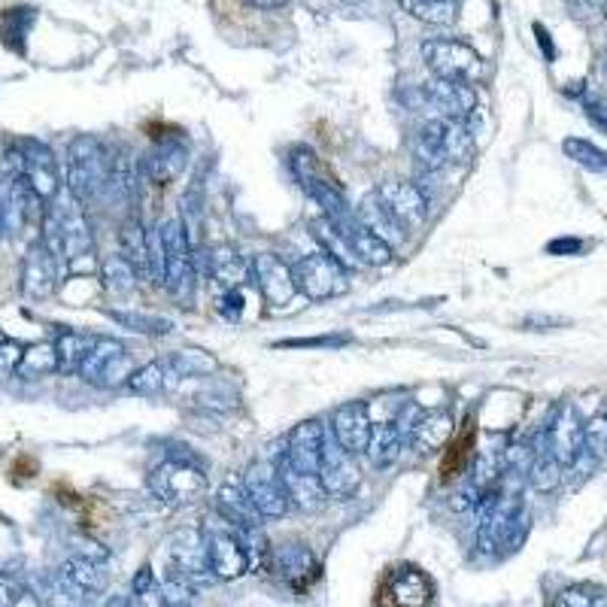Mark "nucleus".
Segmentation results:
<instances>
[{
  "label": "nucleus",
  "mask_w": 607,
  "mask_h": 607,
  "mask_svg": "<svg viewBox=\"0 0 607 607\" xmlns=\"http://www.w3.org/2000/svg\"><path fill=\"white\" fill-rule=\"evenodd\" d=\"M334 229L341 231V237L346 241V246L353 250L358 264H367V267H386L395 259V250H392L390 243L380 241L374 231H367L358 216H355V210H350L346 216L328 219Z\"/></svg>",
  "instance_id": "17"
},
{
  "label": "nucleus",
  "mask_w": 607,
  "mask_h": 607,
  "mask_svg": "<svg viewBox=\"0 0 607 607\" xmlns=\"http://www.w3.org/2000/svg\"><path fill=\"white\" fill-rule=\"evenodd\" d=\"M34 10H10L3 16V28H0V34H3V43L12 49H22V40L28 34V28L34 24Z\"/></svg>",
  "instance_id": "45"
},
{
  "label": "nucleus",
  "mask_w": 607,
  "mask_h": 607,
  "mask_svg": "<svg viewBox=\"0 0 607 607\" xmlns=\"http://www.w3.org/2000/svg\"><path fill=\"white\" fill-rule=\"evenodd\" d=\"M380 596L386 607H432L435 586H432V577L419 571L416 565H398L390 571Z\"/></svg>",
  "instance_id": "12"
},
{
  "label": "nucleus",
  "mask_w": 607,
  "mask_h": 607,
  "mask_svg": "<svg viewBox=\"0 0 607 607\" xmlns=\"http://www.w3.org/2000/svg\"><path fill=\"white\" fill-rule=\"evenodd\" d=\"M598 596H605L596 586H568L559 596L553 598L550 607H601Z\"/></svg>",
  "instance_id": "47"
},
{
  "label": "nucleus",
  "mask_w": 607,
  "mask_h": 607,
  "mask_svg": "<svg viewBox=\"0 0 607 607\" xmlns=\"http://www.w3.org/2000/svg\"><path fill=\"white\" fill-rule=\"evenodd\" d=\"M456 432V419L449 411H428L416 416L411 428V444L416 453H437L449 444V437Z\"/></svg>",
  "instance_id": "25"
},
{
  "label": "nucleus",
  "mask_w": 607,
  "mask_h": 607,
  "mask_svg": "<svg viewBox=\"0 0 607 607\" xmlns=\"http://www.w3.org/2000/svg\"><path fill=\"white\" fill-rule=\"evenodd\" d=\"M246 3L255 10H280V7H286L289 0H246Z\"/></svg>",
  "instance_id": "51"
},
{
  "label": "nucleus",
  "mask_w": 607,
  "mask_h": 607,
  "mask_svg": "<svg viewBox=\"0 0 607 607\" xmlns=\"http://www.w3.org/2000/svg\"><path fill=\"white\" fill-rule=\"evenodd\" d=\"M276 474H280V483H283V489H286L289 502L292 507H299V510H320L325 505V489H322V483L316 474H304L295 465H289L286 456H280L274 462Z\"/></svg>",
  "instance_id": "23"
},
{
  "label": "nucleus",
  "mask_w": 607,
  "mask_h": 607,
  "mask_svg": "<svg viewBox=\"0 0 607 607\" xmlns=\"http://www.w3.org/2000/svg\"><path fill=\"white\" fill-rule=\"evenodd\" d=\"M419 101L437 110V119H458V122H468V115L477 110V94L471 85L441 80V77L425 82L419 89Z\"/></svg>",
  "instance_id": "16"
},
{
  "label": "nucleus",
  "mask_w": 607,
  "mask_h": 607,
  "mask_svg": "<svg viewBox=\"0 0 607 607\" xmlns=\"http://www.w3.org/2000/svg\"><path fill=\"white\" fill-rule=\"evenodd\" d=\"M159 589L164 607H195V584H189L180 574H168Z\"/></svg>",
  "instance_id": "44"
},
{
  "label": "nucleus",
  "mask_w": 607,
  "mask_h": 607,
  "mask_svg": "<svg viewBox=\"0 0 607 607\" xmlns=\"http://www.w3.org/2000/svg\"><path fill=\"white\" fill-rule=\"evenodd\" d=\"M171 571L180 574L189 584H204V580H213V574L206 568L204 556V538H201V528H189V532H180L171 544Z\"/></svg>",
  "instance_id": "21"
},
{
  "label": "nucleus",
  "mask_w": 607,
  "mask_h": 607,
  "mask_svg": "<svg viewBox=\"0 0 607 607\" xmlns=\"http://www.w3.org/2000/svg\"><path fill=\"white\" fill-rule=\"evenodd\" d=\"M271 568H274L283 580H286L295 593H307L310 586L320 580V559L313 556L307 544H283V547H271Z\"/></svg>",
  "instance_id": "15"
},
{
  "label": "nucleus",
  "mask_w": 607,
  "mask_h": 607,
  "mask_svg": "<svg viewBox=\"0 0 607 607\" xmlns=\"http://www.w3.org/2000/svg\"><path fill=\"white\" fill-rule=\"evenodd\" d=\"M313 237L322 243V253H328L334 262L341 264L344 271H355L358 267V259L355 253L346 246V241L341 237V231L334 229L328 219H320V222H313Z\"/></svg>",
  "instance_id": "37"
},
{
  "label": "nucleus",
  "mask_w": 607,
  "mask_h": 607,
  "mask_svg": "<svg viewBox=\"0 0 607 607\" xmlns=\"http://www.w3.org/2000/svg\"><path fill=\"white\" fill-rule=\"evenodd\" d=\"M110 168H113V159L107 155L101 140L92 134L73 138L68 146V159H64L68 195L82 206L94 204L110 189Z\"/></svg>",
  "instance_id": "1"
},
{
  "label": "nucleus",
  "mask_w": 607,
  "mask_h": 607,
  "mask_svg": "<svg viewBox=\"0 0 607 607\" xmlns=\"http://www.w3.org/2000/svg\"><path fill=\"white\" fill-rule=\"evenodd\" d=\"M64 264L49 253L43 241H34L28 246L22 259V295L28 301H47L55 295L58 276Z\"/></svg>",
  "instance_id": "13"
},
{
  "label": "nucleus",
  "mask_w": 607,
  "mask_h": 607,
  "mask_svg": "<svg viewBox=\"0 0 607 607\" xmlns=\"http://www.w3.org/2000/svg\"><path fill=\"white\" fill-rule=\"evenodd\" d=\"M250 276L262 292V299L274 307H283L295 299V276H292V264H286L276 253H259L250 262Z\"/></svg>",
  "instance_id": "14"
},
{
  "label": "nucleus",
  "mask_w": 607,
  "mask_h": 607,
  "mask_svg": "<svg viewBox=\"0 0 607 607\" xmlns=\"http://www.w3.org/2000/svg\"><path fill=\"white\" fill-rule=\"evenodd\" d=\"M316 477H320L322 489L328 498H353L355 489H358V468H355V456L346 453L334 435L325 425V441H322L320 453V468H316Z\"/></svg>",
  "instance_id": "8"
},
{
  "label": "nucleus",
  "mask_w": 607,
  "mask_h": 607,
  "mask_svg": "<svg viewBox=\"0 0 607 607\" xmlns=\"http://www.w3.org/2000/svg\"><path fill=\"white\" fill-rule=\"evenodd\" d=\"M122 328L138 334H152V337H161V334H171L173 322L164 320V316H155V313H143V310H110Z\"/></svg>",
  "instance_id": "41"
},
{
  "label": "nucleus",
  "mask_w": 607,
  "mask_h": 607,
  "mask_svg": "<svg viewBox=\"0 0 607 607\" xmlns=\"http://www.w3.org/2000/svg\"><path fill=\"white\" fill-rule=\"evenodd\" d=\"M19 152H22V180L31 185L43 204L55 201L61 195V171H58V159L55 152L49 150L47 143L40 140H22L16 143Z\"/></svg>",
  "instance_id": "10"
},
{
  "label": "nucleus",
  "mask_w": 607,
  "mask_h": 607,
  "mask_svg": "<svg viewBox=\"0 0 607 607\" xmlns=\"http://www.w3.org/2000/svg\"><path fill=\"white\" fill-rule=\"evenodd\" d=\"M164 367L171 377H206L216 371V358L204 350H180L164 358Z\"/></svg>",
  "instance_id": "33"
},
{
  "label": "nucleus",
  "mask_w": 607,
  "mask_h": 607,
  "mask_svg": "<svg viewBox=\"0 0 607 607\" xmlns=\"http://www.w3.org/2000/svg\"><path fill=\"white\" fill-rule=\"evenodd\" d=\"M423 58L428 68L435 70V77L449 82H462V85H477L486 73L483 55L477 49H471L462 40H447V37H437V40H425Z\"/></svg>",
  "instance_id": "5"
},
{
  "label": "nucleus",
  "mask_w": 607,
  "mask_h": 607,
  "mask_svg": "<svg viewBox=\"0 0 607 607\" xmlns=\"http://www.w3.org/2000/svg\"><path fill=\"white\" fill-rule=\"evenodd\" d=\"M544 447L550 449L553 458L559 462L562 468H568L574 465L577 458L584 456V423H580V416L574 411V404H559L556 411H553L550 423L544 428Z\"/></svg>",
  "instance_id": "11"
},
{
  "label": "nucleus",
  "mask_w": 607,
  "mask_h": 607,
  "mask_svg": "<svg viewBox=\"0 0 607 607\" xmlns=\"http://www.w3.org/2000/svg\"><path fill=\"white\" fill-rule=\"evenodd\" d=\"M341 3H346V7H358L362 0H341Z\"/></svg>",
  "instance_id": "53"
},
{
  "label": "nucleus",
  "mask_w": 607,
  "mask_h": 607,
  "mask_svg": "<svg viewBox=\"0 0 607 607\" xmlns=\"http://www.w3.org/2000/svg\"><path fill=\"white\" fill-rule=\"evenodd\" d=\"M565 155L577 164H584L586 171L607 173V152L593 146L589 140H565Z\"/></svg>",
  "instance_id": "42"
},
{
  "label": "nucleus",
  "mask_w": 607,
  "mask_h": 607,
  "mask_svg": "<svg viewBox=\"0 0 607 607\" xmlns=\"http://www.w3.org/2000/svg\"><path fill=\"white\" fill-rule=\"evenodd\" d=\"M377 195L383 198V204L390 206L392 216L402 222V229H413L428 216V195L419 183H402V180H390L377 189Z\"/></svg>",
  "instance_id": "20"
},
{
  "label": "nucleus",
  "mask_w": 607,
  "mask_h": 607,
  "mask_svg": "<svg viewBox=\"0 0 607 607\" xmlns=\"http://www.w3.org/2000/svg\"><path fill=\"white\" fill-rule=\"evenodd\" d=\"M407 441H411V435L404 432V425L398 423V419L374 425V432H371V441H367V449H365L367 462H371L377 471L392 468V465L402 458Z\"/></svg>",
  "instance_id": "26"
},
{
  "label": "nucleus",
  "mask_w": 607,
  "mask_h": 607,
  "mask_svg": "<svg viewBox=\"0 0 607 607\" xmlns=\"http://www.w3.org/2000/svg\"><path fill=\"white\" fill-rule=\"evenodd\" d=\"M159 229L164 241V289L185 307L195 295V243L183 219L159 222Z\"/></svg>",
  "instance_id": "2"
},
{
  "label": "nucleus",
  "mask_w": 607,
  "mask_h": 607,
  "mask_svg": "<svg viewBox=\"0 0 607 607\" xmlns=\"http://www.w3.org/2000/svg\"><path fill=\"white\" fill-rule=\"evenodd\" d=\"M34 589H28V586L19 580V577H12V574L0 571V607H37Z\"/></svg>",
  "instance_id": "43"
},
{
  "label": "nucleus",
  "mask_w": 607,
  "mask_h": 607,
  "mask_svg": "<svg viewBox=\"0 0 607 607\" xmlns=\"http://www.w3.org/2000/svg\"><path fill=\"white\" fill-rule=\"evenodd\" d=\"M216 514L225 516L231 526H259L262 516L255 514L241 483H225L216 493Z\"/></svg>",
  "instance_id": "31"
},
{
  "label": "nucleus",
  "mask_w": 607,
  "mask_h": 607,
  "mask_svg": "<svg viewBox=\"0 0 607 607\" xmlns=\"http://www.w3.org/2000/svg\"><path fill=\"white\" fill-rule=\"evenodd\" d=\"M146 255H150V280L155 286H164V241L159 225L146 234Z\"/></svg>",
  "instance_id": "48"
},
{
  "label": "nucleus",
  "mask_w": 607,
  "mask_h": 607,
  "mask_svg": "<svg viewBox=\"0 0 607 607\" xmlns=\"http://www.w3.org/2000/svg\"><path fill=\"white\" fill-rule=\"evenodd\" d=\"M328 432H332L334 441H337L346 453L362 456V453L367 449V441H371V432H374L367 404L365 402L341 404V407L332 413V425H328Z\"/></svg>",
  "instance_id": "18"
},
{
  "label": "nucleus",
  "mask_w": 607,
  "mask_h": 607,
  "mask_svg": "<svg viewBox=\"0 0 607 607\" xmlns=\"http://www.w3.org/2000/svg\"><path fill=\"white\" fill-rule=\"evenodd\" d=\"M103 607H131V601H128L125 596H113V598H107V605Z\"/></svg>",
  "instance_id": "52"
},
{
  "label": "nucleus",
  "mask_w": 607,
  "mask_h": 607,
  "mask_svg": "<svg viewBox=\"0 0 607 607\" xmlns=\"http://www.w3.org/2000/svg\"><path fill=\"white\" fill-rule=\"evenodd\" d=\"M241 486L246 498H250V505L255 507V514L264 516V519H280L292 507L286 489L280 483V474H276L271 462H253L243 474Z\"/></svg>",
  "instance_id": "9"
},
{
  "label": "nucleus",
  "mask_w": 607,
  "mask_h": 607,
  "mask_svg": "<svg viewBox=\"0 0 607 607\" xmlns=\"http://www.w3.org/2000/svg\"><path fill=\"white\" fill-rule=\"evenodd\" d=\"M562 480V465L553 458V453L544 447V441H538V447L532 449V465H528V483L538 493H550Z\"/></svg>",
  "instance_id": "34"
},
{
  "label": "nucleus",
  "mask_w": 607,
  "mask_h": 607,
  "mask_svg": "<svg viewBox=\"0 0 607 607\" xmlns=\"http://www.w3.org/2000/svg\"><path fill=\"white\" fill-rule=\"evenodd\" d=\"M77 374L98 390H119L134 374V358L128 353V346L113 337H94Z\"/></svg>",
  "instance_id": "6"
},
{
  "label": "nucleus",
  "mask_w": 607,
  "mask_h": 607,
  "mask_svg": "<svg viewBox=\"0 0 607 607\" xmlns=\"http://www.w3.org/2000/svg\"><path fill=\"white\" fill-rule=\"evenodd\" d=\"M189 164V146L183 140H161L138 161V173L155 185L176 183Z\"/></svg>",
  "instance_id": "19"
},
{
  "label": "nucleus",
  "mask_w": 607,
  "mask_h": 607,
  "mask_svg": "<svg viewBox=\"0 0 607 607\" xmlns=\"http://www.w3.org/2000/svg\"><path fill=\"white\" fill-rule=\"evenodd\" d=\"M201 538H204L206 568L213 574V580H237L250 571V556L243 550L241 532L231 526L225 516L213 514L201 526Z\"/></svg>",
  "instance_id": "3"
},
{
  "label": "nucleus",
  "mask_w": 607,
  "mask_h": 607,
  "mask_svg": "<svg viewBox=\"0 0 607 607\" xmlns=\"http://www.w3.org/2000/svg\"><path fill=\"white\" fill-rule=\"evenodd\" d=\"M584 449L593 458H607V411H598L589 423L584 425Z\"/></svg>",
  "instance_id": "46"
},
{
  "label": "nucleus",
  "mask_w": 607,
  "mask_h": 607,
  "mask_svg": "<svg viewBox=\"0 0 607 607\" xmlns=\"http://www.w3.org/2000/svg\"><path fill=\"white\" fill-rule=\"evenodd\" d=\"M398 7L425 24H453L458 19V0H398Z\"/></svg>",
  "instance_id": "36"
},
{
  "label": "nucleus",
  "mask_w": 607,
  "mask_h": 607,
  "mask_svg": "<svg viewBox=\"0 0 607 607\" xmlns=\"http://www.w3.org/2000/svg\"><path fill=\"white\" fill-rule=\"evenodd\" d=\"M206 267H210V274H213L219 286L225 289H241L250 280V264L243 262L234 246H225V243H219V246L210 250Z\"/></svg>",
  "instance_id": "29"
},
{
  "label": "nucleus",
  "mask_w": 607,
  "mask_h": 607,
  "mask_svg": "<svg viewBox=\"0 0 607 607\" xmlns=\"http://www.w3.org/2000/svg\"><path fill=\"white\" fill-rule=\"evenodd\" d=\"M150 489L161 505L185 507L195 505L206 489V474L201 462L171 456L155 465L150 474Z\"/></svg>",
  "instance_id": "4"
},
{
  "label": "nucleus",
  "mask_w": 607,
  "mask_h": 607,
  "mask_svg": "<svg viewBox=\"0 0 607 607\" xmlns=\"http://www.w3.org/2000/svg\"><path fill=\"white\" fill-rule=\"evenodd\" d=\"M34 596L40 605L47 607H89L92 596L82 589L64 568L43 574L34 584Z\"/></svg>",
  "instance_id": "24"
},
{
  "label": "nucleus",
  "mask_w": 607,
  "mask_h": 607,
  "mask_svg": "<svg viewBox=\"0 0 607 607\" xmlns=\"http://www.w3.org/2000/svg\"><path fill=\"white\" fill-rule=\"evenodd\" d=\"M219 310L229 322H237L243 313V292L241 289H225V295L219 301Z\"/></svg>",
  "instance_id": "50"
},
{
  "label": "nucleus",
  "mask_w": 607,
  "mask_h": 607,
  "mask_svg": "<svg viewBox=\"0 0 607 607\" xmlns=\"http://www.w3.org/2000/svg\"><path fill=\"white\" fill-rule=\"evenodd\" d=\"M355 216H358V222H362L367 231H374L380 241L390 243L392 250H398V246L404 243L402 222L392 216V210L383 204V198H380L377 192H367V195L362 198V204H358V210H355Z\"/></svg>",
  "instance_id": "27"
},
{
  "label": "nucleus",
  "mask_w": 607,
  "mask_h": 607,
  "mask_svg": "<svg viewBox=\"0 0 607 607\" xmlns=\"http://www.w3.org/2000/svg\"><path fill=\"white\" fill-rule=\"evenodd\" d=\"M346 274H350V271H344L328 253L304 255V259H299V262L292 264L295 289L310 301H328L337 299V295H344L346 289H350Z\"/></svg>",
  "instance_id": "7"
},
{
  "label": "nucleus",
  "mask_w": 607,
  "mask_h": 607,
  "mask_svg": "<svg viewBox=\"0 0 607 607\" xmlns=\"http://www.w3.org/2000/svg\"><path fill=\"white\" fill-rule=\"evenodd\" d=\"M168 367L164 362H146V365L134 367V374L128 377V392H134L140 398H159L161 392L168 390Z\"/></svg>",
  "instance_id": "35"
},
{
  "label": "nucleus",
  "mask_w": 607,
  "mask_h": 607,
  "mask_svg": "<svg viewBox=\"0 0 607 607\" xmlns=\"http://www.w3.org/2000/svg\"><path fill=\"white\" fill-rule=\"evenodd\" d=\"M413 159L423 173H437L447 168V140H444V119H432L428 125L419 128L413 140Z\"/></svg>",
  "instance_id": "28"
},
{
  "label": "nucleus",
  "mask_w": 607,
  "mask_h": 607,
  "mask_svg": "<svg viewBox=\"0 0 607 607\" xmlns=\"http://www.w3.org/2000/svg\"><path fill=\"white\" fill-rule=\"evenodd\" d=\"M101 280H103V286H107V292H113V295H131L140 283L138 271H134L122 255H110V259H103Z\"/></svg>",
  "instance_id": "39"
},
{
  "label": "nucleus",
  "mask_w": 607,
  "mask_h": 607,
  "mask_svg": "<svg viewBox=\"0 0 607 607\" xmlns=\"http://www.w3.org/2000/svg\"><path fill=\"white\" fill-rule=\"evenodd\" d=\"M19 377L24 380H37V377H49V374H58V355L52 344H34L28 346L22 353V362H19Z\"/></svg>",
  "instance_id": "40"
},
{
  "label": "nucleus",
  "mask_w": 607,
  "mask_h": 607,
  "mask_svg": "<svg viewBox=\"0 0 607 607\" xmlns=\"http://www.w3.org/2000/svg\"><path fill=\"white\" fill-rule=\"evenodd\" d=\"M24 346L19 341H0V380L12 377L19 371V362H22Z\"/></svg>",
  "instance_id": "49"
},
{
  "label": "nucleus",
  "mask_w": 607,
  "mask_h": 607,
  "mask_svg": "<svg viewBox=\"0 0 607 607\" xmlns=\"http://www.w3.org/2000/svg\"><path fill=\"white\" fill-rule=\"evenodd\" d=\"M322 441H325V425L320 419H304V423L292 428L286 447H283V456H286L289 465H295L304 474H316Z\"/></svg>",
  "instance_id": "22"
},
{
  "label": "nucleus",
  "mask_w": 607,
  "mask_h": 607,
  "mask_svg": "<svg viewBox=\"0 0 607 607\" xmlns=\"http://www.w3.org/2000/svg\"><path fill=\"white\" fill-rule=\"evenodd\" d=\"M94 337L82 332H61L55 337V355H58V374H77L82 365V358L89 353Z\"/></svg>",
  "instance_id": "32"
},
{
  "label": "nucleus",
  "mask_w": 607,
  "mask_h": 607,
  "mask_svg": "<svg viewBox=\"0 0 607 607\" xmlns=\"http://www.w3.org/2000/svg\"><path fill=\"white\" fill-rule=\"evenodd\" d=\"M146 234L140 225V219H125L122 231H119V255L125 259L140 280H150V255H146Z\"/></svg>",
  "instance_id": "30"
},
{
  "label": "nucleus",
  "mask_w": 607,
  "mask_h": 607,
  "mask_svg": "<svg viewBox=\"0 0 607 607\" xmlns=\"http://www.w3.org/2000/svg\"><path fill=\"white\" fill-rule=\"evenodd\" d=\"M64 571L77 580V584L89 593V596H101L107 589V574H103V565L98 559H89V556H73L61 565Z\"/></svg>",
  "instance_id": "38"
}]
</instances>
